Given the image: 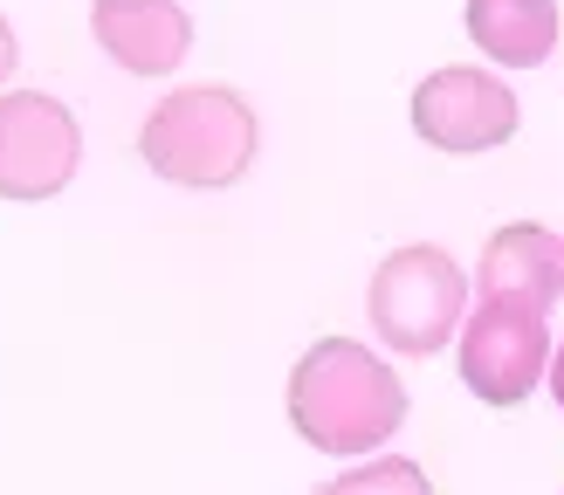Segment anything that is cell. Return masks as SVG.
Instances as JSON below:
<instances>
[{"label": "cell", "instance_id": "30bf717a", "mask_svg": "<svg viewBox=\"0 0 564 495\" xmlns=\"http://www.w3.org/2000/svg\"><path fill=\"white\" fill-rule=\"evenodd\" d=\"M324 495H434L427 468L406 461V454H386L372 468H345L337 482H324Z\"/></svg>", "mask_w": 564, "mask_h": 495}, {"label": "cell", "instance_id": "ba28073f", "mask_svg": "<svg viewBox=\"0 0 564 495\" xmlns=\"http://www.w3.org/2000/svg\"><path fill=\"white\" fill-rule=\"evenodd\" d=\"M475 283H482V296H496V302H523V310L544 317L564 296V241L551 228H538V220H510V228L489 234Z\"/></svg>", "mask_w": 564, "mask_h": 495}, {"label": "cell", "instance_id": "7c38bea8", "mask_svg": "<svg viewBox=\"0 0 564 495\" xmlns=\"http://www.w3.org/2000/svg\"><path fill=\"white\" fill-rule=\"evenodd\" d=\"M544 378H551V393H557V406H564V344H551V365H544Z\"/></svg>", "mask_w": 564, "mask_h": 495}, {"label": "cell", "instance_id": "7a4b0ae2", "mask_svg": "<svg viewBox=\"0 0 564 495\" xmlns=\"http://www.w3.org/2000/svg\"><path fill=\"white\" fill-rule=\"evenodd\" d=\"M256 152H262V118L228 82H180L138 124V158L186 193H220L248 179Z\"/></svg>", "mask_w": 564, "mask_h": 495}, {"label": "cell", "instance_id": "6da1fadb", "mask_svg": "<svg viewBox=\"0 0 564 495\" xmlns=\"http://www.w3.org/2000/svg\"><path fill=\"white\" fill-rule=\"evenodd\" d=\"M290 427L317 454L358 461V454L386 448V440L406 427V385L365 344L317 338L290 372Z\"/></svg>", "mask_w": 564, "mask_h": 495}, {"label": "cell", "instance_id": "277c9868", "mask_svg": "<svg viewBox=\"0 0 564 495\" xmlns=\"http://www.w3.org/2000/svg\"><path fill=\"white\" fill-rule=\"evenodd\" d=\"M83 165L69 103L42 90H0V200H55Z\"/></svg>", "mask_w": 564, "mask_h": 495}, {"label": "cell", "instance_id": "8fae6325", "mask_svg": "<svg viewBox=\"0 0 564 495\" xmlns=\"http://www.w3.org/2000/svg\"><path fill=\"white\" fill-rule=\"evenodd\" d=\"M14 55H21V48H14V28H8V21H0V82H8V76H14Z\"/></svg>", "mask_w": 564, "mask_h": 495}, {"label": "cell", "instance_id": "5b68a950", "mask_svg": "<svg viewBox=\"0 0 564 495\" xmlns=\"http://www.w3.org/2000/svg\"><path fill=\"white\" fill-rule=\"evenodd\" d=\"M455 338H462V385L482 406H523L538 393L544 365H551V330H544L538 310H523V302L482 296V310H475Z\"/></svg>", "mask_w": 564, "mask_h": 495}, {"label": "cell", "instance_id": "3957f363", "mask_svg": "<svg viewBox=\"0 0 564 495\" xmlns=\"http://www.w3.org/2000/svg\"><path fill=\"white\" fill-rule=\"evenodd\" d=\"M365 310H372V330L400 358H434L455 344V330L468 317V275L447 248H427V241L392 248L372 268Z\"/></svg>", "mask_w": 564, "mask_h": 495}, {"label": "cell", "instance_id": "9c48e42d", "mask_svg": "<svg viewBox=\"0 0 564 495\" xmlns=\"http://www.w3.org/2000/svg\"><path fill=\"white\" fill-rule=\"evenodd\" d=\"M468 42L502 69H538L557 48L551 0H468Z\"/></svg>", "mask_w": 564, "mask_h": 495}, {"label": "cell", "instance_id": "52a82bcc", "mask_svg": "<svg viewBox=\"0 0 564 495\" xmlns=\"http://www.w3.org/2000/svg\"><path fill=\"white\" fill-rule=\"evenodd\" d=\"M90 35L124 76H173L193 48V21L180 0H90Z\"/></svg>", "mask_w": 564, "mask_h": 495}, {"label": "cell", "instance_id": "8992f818", "mask_svg": "<svg viewBox=\"0 0 564 495\" xmlns=\"http://www.w3.org/2000/svg\"><path fill=\"white\" fill-rule=\"evenodd\" d=\"M517 90L502 76L489 69H434L427 82L413 90V131L427 138L434 152H496V145H510L517 138Z\"/></svg>", "mask_w": 564, "mask_h": 495}]
</instances>
